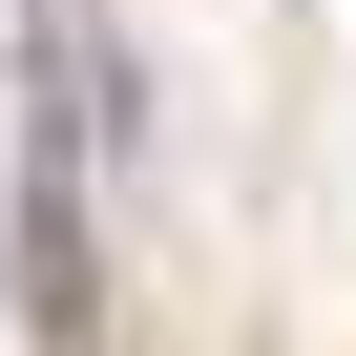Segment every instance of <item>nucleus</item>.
Here are the masks:
<instances>
[{
    "label": "nucleus",
    "instance_id": "f257e3e1",
    "mask_svg": "<svg viewBox=\"0 0 356 356\" xmlns=\"http://www.w3.org/2000/svg\"><path fill=\"white\" fill-rule=\"evenodd\" d=\"M22 314H42V335H84V189H63V147L22 168Z\"/></svg>",
    "mask_w": 356,
    "mask_h": 356
}]
</instances>
